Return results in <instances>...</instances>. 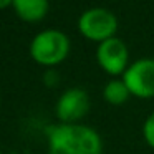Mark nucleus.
Masks as SVG:
<instances>
[{"instance_id":"1","label":"nucleus","mask_w":154,"mask_h":154,"mask_svg":"<svg viewBox=\"0 0 154 154\" xmlns=\"http://www.w3.org/2000/svg\"><path fill=\"white\" fill-rule=\"evenodd\" d=\"M48 154H101L100 134L83 124H55L47 129Z\"/></svg>"},{"instance_id":"2","label":"nucleus","mask_w":154,"mask_h":154,"mask_svg":"<svg viewBox=\"0 0 154 154\" xmlns=\"http://www.w3.org/2000/svg\"><path fill=\"white\" fill-rule=\"evenodd\" d=\"M70 53V38L60 30L48 28L32 40L30 55L37 63L53 66L65 60Z\"/></svg>"},{"instance_id":"3","label":"nucleus","mask_w":154,"mask_h":154,"mask_svg":"<svg viewBox=\"0 0 154 154\" xmlns=\"http://www.w3.org/2000/svg\"><path fill=\"white\" fill-rule=\"evenodd\" d=\"M78 30L88 40L101 43V42L114 37V33L118 30V18L108 8L94 7L80 15Z\"/></svg>"},{"instance_id":"4","label":"nucleus","mask_w":154,"mask_h":154,"mask_svg":"<svg viewBox=\"0 0 154 154\" xmlns=\"http://www.w3.org/2000/svg\"><path fill=\"white\" fill-rule=\"evenodd\" d=\"M123 81L131 94L137 98L154 96V58H139L123 73Z\"/></svg>"},{"instance_id":"5","label":"nucleus","mask_w":154,"mask_h":154,"mask_svg":"<svg viewBox=\"0 0 154 154\" xmlns=\"http://www.w3.org/2000/svg\"><path fill=\"white\" fill-rule=\"evenodd\" d=\"M128 58L129 51L126 43L118 37L101 42L96 48L98 65L108 75H123L128 68Z\"/></svg>"},{"instance_id":"6","label":"nucleus","mask_w":154,"mask_h":154,"mask_svg":"<svg viewBox=\"0 0 154 154\" xmlns=\"http://www.w3.org/2000/svg\"><path fill=\"white\" fill-rule=\"evenodd\" d=\"M90 111V98L81 88H70L57 101L55 113L61 123L73 124Z\"/></svg>"},{"instance_id":"7","label":"nucleus","mask_w":154,"mask_h":154,"mask_svg":"<svg viewBox=\"0 0 154 154\" xmlns=\"http://www.w3.org/2000/svg\"><path fill=\"white\" fill-rule=\"evenodd\" d=\"M15 14L25 22H40L48 12V0H14Z\"/></svg>"},{"instance_id":"8","label":"nucleus","mask_w":154,"mask_h":154,"mask_svg":"<svg viewBox=\"0 0 154 154\" xmlns=\"http://www.w3.org/2000/svg\"><path fill=\"white\" fill-rule=\"evenodd\" d=\"M131 93L123 80H111L103 88V98L109 104H123L129 100Z\"/></svg>"},{"instance_id":"9","label":"nucleus","mask_w":154,"mask_h":154,"mask_svg":"<svg viewBox=\"0 0 154 154\" xmlns=\"http://www.w3.org/2000/svg\"><path fill=\"white\" fill-rule=\"evenodd\" d=\"M143 136L151 147H154V111L146 118L143 124Z\"/></svg>"},{"instance_id":"10","label":"nucleus","mask_w":154,"mask_h":154,"mask_svg":"<svg viewBox=\"0 0 154 154\" xmlns=\"http://www.w3.org/2000/svg\"><path fill=\"white\" fill-rule=\"evenodd\" d=\"M14 0H0V8H7L8 5H12Z\"/></svg>"}]
</instances>
